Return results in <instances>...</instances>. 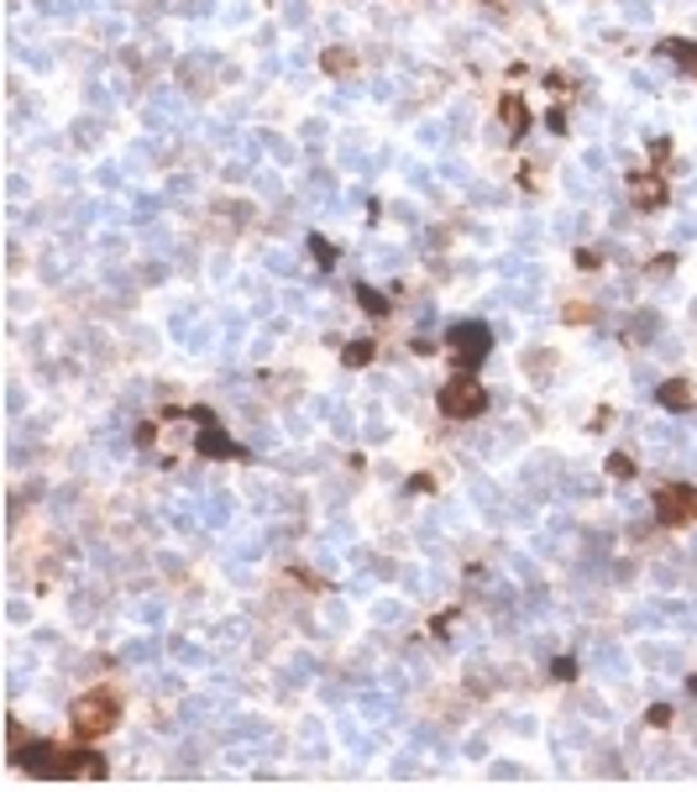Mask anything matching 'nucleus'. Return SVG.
<instances>
[{
	"label": "nucleus",
	"instance_id": "2eb2a0df",
	"mask_svg": "<svg viewBox=\"0 0 697 792\" xmlns=\"http://www.w3.org/2000/svg\"><path fill=\"white\" fill-rule=\"evenodd\" d=\"M672 719H676V708H672V704H655V708H651V725H655V729H666Z\"/></svg>",
	"mask_w": 697,
	"mask_h": 792
},
{
	"label": "nucleus",
	"instance_id": "4468645a",
	"mask_svg": "<svg viewBox=\"0 0 697 792\" xmlns=\"http://www.w3.org/2000/svg\"><path fill=\"white\" fill-rule=\"evenodd\" d=\"M551 677H556V683H571V677H577V661H571V657L551 661Z\"/></svg>",
	"mask_w": 697,
	"mask_h": 792
},
{
	"label": "nucleus",
	"instance_id": "f257e3e1",
	"mask_svg": "<svg viewBox=\"0 0 697 792\" xmlns=\"http://www.w3.org/2000/svg\"><path fill=\"white\" fill-rule=\"evenodd\" d=\"M116 719H121L116 687H89L85 698L74 704V735H79V740H100V735H110Z\"/></svg>",
	"mask_w": 697,
	"mask_h": 792
},
{
	"label": "nucleus",
	"instance_id": "9b49d317",
	"mask_svg": "<svg viewBox=\"0 0 697 792\" xmlns=\"http://www.w3.org/2000/svg\"><path fill=\"white\" fill-rule=\"evenodd\" d=\"M320 68H326V74H351L357 58H351L347 47H326V53H320Z\"/></svg>",
	"mask_w": 697,
	"mask_h": 792
},
{
	"label": "nucleus",
	"instance_id": "39448f33",
	"mask_svg": "<svg viewBox=\"0 0 697 792\" xmlns=\"http://www.w3.org/2000/svg\"><path fill=\"white\" fill-rule=\"evenodd\" d=\"M499 127H503V142H514V137L530 132V110H524V100L514 95V89L499 100Z\"/></svg>",
	"mask_w": 697,
	"mask_h": 792
},
{
	"label": "nucleus",
	"instance_id": "f8f14e48",
	"mask_svg": "<svg viewBox=\"0 0 697 792\" xmlns=\"http://www.w3.org/2000/svg\"><path fill=\"white\" fill-rule=\"evenodd\" d=\"M309 252H315V263H320V268H336V263H341V252H336L326 237H309Z\"/></svg>",
	"mask_w": 697,
	"mask_h": 792
},
{
	"label": "nucleus",
	"instance_id": "1a4fd4ad",
	"mask_svg": "<svg viewBox=\"0 0 697 792\" xmlns=\"http://www.w3.org/2000/svg\"><path fill=\"white\" fill-rule=\"evenodd\" d=\"M372 357H378V341H368V336H357V341L341 347V362H347V368H368Z\"/></svg>",
	"mask_w": 697,
	"mask_h": 792
},
{
	"label": "nucleus",
	"instance_id": "0eeeda50",
	"mask_svg": "<svg viewBox=\"0 0 697 792\" xmlns=\"http://www.w3.org/2000/svg\"><path fill=\"white\" fill-rule=\"evenodd\" d=\"M195 446L205 452V457H241V446H237L231 436H226V431H220L216 420H210V425H205V431L195 436Z\"/></svg>",
	"mask_w": 697,
	"mask_h": 792
},
{
	"label": "nucleus",
	"instance_id": "ddd939ff",
	"mask_svg": "<svg viewBox=\"0 0 697 792\" xmlns=\"http://www.w3.org/2000/svg\"><path fill=\"white\" fill-rule=\"evenodd\" d=\"M609 473H613V478H634V457L613 452V457H609Z\"/></svg>",
	"mask_w": 697,
	"mask_h": 792
},
{
	"label": "nucleus",
	"instance_id": "dca6fc26",
	"mask_svg": "<svg viewBox=\"0 0 697 792\" xmlns=\"http://www.w3.org/2000/svg\"><path fill=\"white\" fill-rule=\"evenodd\" d=\"M687 687H693V698H697V677H693V683H687Z\"/></svg>",
	"mask_w": 697,
	"mask_h": 792
},
{
	"label": "nucleus",
	"instance_id": "f03ea898",
	"mask_svg": "<svg viewBox=\"0 0 697 792\" xmlns=\"http://www.w3.org/2000/svg\"><path fill=\"white\" fill-rule=\"evenodd\" d=\"M436 404L446 420H482L488 415V389L478 378H451V383H440Z\"/></svg>",
	"mask_w": 697,
	"mask_h": 792
},
{
	"label": "nucleus",
	"instance_id": "7ed1b4c3",
	"mask_svg": "<svg viewBox=\"0 0 697 792\" xmlns=\"http://www.w3.org/2000/svg\"><path fill=\"white\" fill-rule=\"evenodd\" d=\"M446 341H451L461 368H478L482 357H488V347H493V330L482 326V321H457V326L446 330Z\"/></svg>",
	"mask_w": 697,
	"mask_h": 792
},
{
	"label": "nucleus",
	"instance_id": "20e7f679",
	"mask_svg": "<svg viewBox=\"0 0 697 792\" xmlns=\"http://www.w3.org/2000/svg\"><path fill=\"white\" fill-rule=\"evenodd\" d=\"M630 205L634 210H661L666 205V174H655V169L630 174Z\"/></svg>",
	"mask_w": 697,
	"mask_h": 792
},
{
	"label": "nucleus",
	"instance_id": "9d476101",
	"mask_svg": "<svg viewBox=\"0 0 697 792\" xmlns=\"http://www.w3.org/2000/svg\"><path fill=\"white\" fill-rule=\"evenodd\" d=\"M357 305L368 310V315H389L393 310V300L383 294V289H372V284H357Z\"/></svg>",
	"mask_w": 697,
	"mask_h": 792
},
{
	"label": "nucleus",
	"instance_id": "423d86ee",
	"mask_svg": "<svg viewBox=\"0 0 697 792\" xmlns=\"http://www.w3.org/2000/svg\"><path fill=\"white\" fill-rule=\"evenodd\" d=\"M655 399H661V410H676V415L697 410V389L687 383V378H666V383L655 389Z\"/></svg>",
	"mask_w": 697,
	"mask_h": 792
},
{
	"label": "nucleus",
	"instance_id": "6e6552de",
	"mask_svg": "<svg viewBox=\"0 0 697 792\" xmlns=\"http://www.w3.org/2000/svg\"><path fill=\"white\" fill-rule=\"evenodd\" d=\"M661 58L697 79V43H687V37H666V43H661Z\"/></svg>",
	"mask_w": 697,
	"mask_h": 792
}]
</instances>
